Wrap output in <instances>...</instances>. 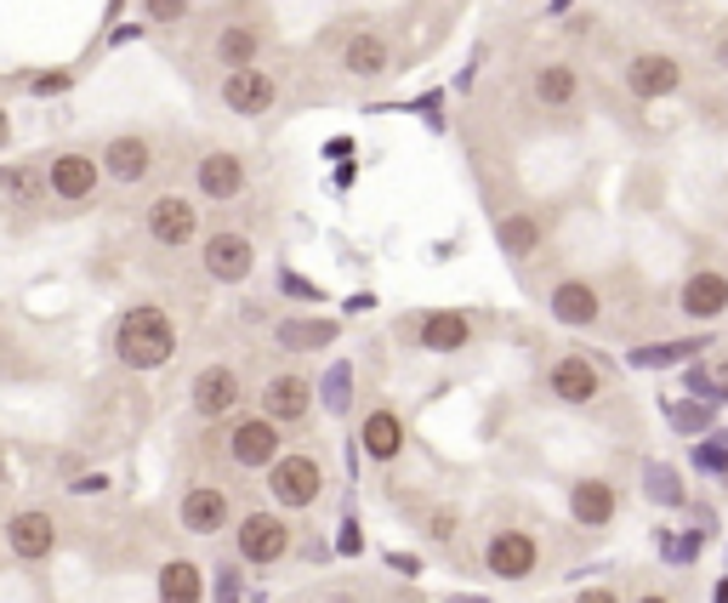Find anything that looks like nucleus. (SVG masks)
I'll return each mask as SVG.
<instances>
[{"mask_svg":"<svg viewBox=\"0 0 728 603\" xmlns=\"http://www.w3.org/2000/svg\"><path fill=\"white\" fill-rule=\"evenodd\" d=\"M160 603H206V569L194 558H171L160 564V581H155Z\"/></svg>","mask_w":728,"mask_h":603,"instance_id":"obj_28","label":"nucleus"},{"mask_svg":"<svg viewBox=\"0 0 728 603\" xmlns=\"http://www.w3.org/2000/svg\"><path fill=\"white\" fill-rule=\"evenodd\" d=\"M689 393H694V398H717V370L700 365V359H689Z\"/></svg>","mask_w":728,"mask_h":603,"instance_id":"obj_35","label":"nucleus"},{"mask_svg":"<svg viewBox=\"0 0 728 603\" xmlns=\"http://www.w3.org/2000/svg\"><path fill=\"white\" fill-rule=\"evenodd\" d=\"M694 467L700 472H717V479H728V433H712L694 444Z\"/></svg>","mask_w":728,"mask_h":603,"instance_id":"obj_33","label":"nucleus"},{"mask_svg":"<svg viewBox=\"0 0 728 603\" xmlns=\"http://www.w3.org/2000/svg\"><path fill=\"white\" fill-rule=\"evenodd\" d=\"M319 405L331 410V416H347L354 410V365L336 359L331 370H324V382H319Z\"/></svg>","mask_w":728,"mask_h":603,"instance_id":"obj_31","label":"nucleus"},{"mask_svg":"<svg viewBox=\"0 0 728 603\" xmlns=\"http://www.w3.org/2000/svg\"><path fill=\"white\" fill-rule=\"evenodd\" d=\"M97 183H103V165H97L91 155H81V148H63V155L46 160V194L63 199V206H81V199H91Z\"/></svg>","mask_w":728,"mask_h":603,"instance_id":"obj_8","label":"nucleus"},{"mask_svg":"<svg viewBox=\"0 0 728 603\" xmlns=\"http://www.w3.org/2000/svg\"><path fill=\"white\" fill-rule=\"evenodd\" d=\"M114 359L125 370H165L171 359H177V324H171L165 308H155V302H137V308H125L120 324H114Z\"/></svg>","mask_w":728,"mask_h":603,"instance_id":"obj_1","label":"nucleus"},{"mask_svg":"<svg viewBox=\"0 0 728 603\" xmlns=\"http://www.w3.org/2000/svg\"><path fill=\"white\" fill-rule=\"evenodd\" d=\"M40 188H46L40 165H0V194H7V199H35Z\"/></svg>","mask_w":728,"mask_h":603,"instance_id":"obj_32","label":"nucleus"},{"mask_svg":"<svg viewBox=\"0 0 728 603\" xmlns=\"http://www.w3.org/2000/svg\"><path fill=\"white\" fill-rule=\"evenodd\" d=\"M700 347H712V331H706V336H683V342H655V347H638V354H632V365H643V370H661V365H689V359H700Z\"/></svg>","mask_w":728,"mask_h":603,"instance_id":"obj_30","label":"nucleus"},{"mask_svg":"<svg viewBox=\"0 0 728 603\" xmlns=\"http://www.w3.org/2000/svg\"><path fill=\"white\" fill-rule=\"evenodd\" d=\"M677 313L689 324H717L728 313V273L723 268H694L677 291Z\"/></svg>","mask_w":728,"mask_h":603,"instance_id":"obj_13","label":"nucleus"},{"mask_svg":"<svg viewBox=\"0 0 728 603\" xmlns=\"http://www.w3.org/2000/svg\"><path fill=\"white\" fill-rule=\"evenodd\" d=\"M229 518H234V501L222 484H188L183 501H177V524L188 536H222Z\"/></svg>","mask_w":728,"mask_h":603,"instance_id":"obj_14","label":"nucleus"},{"mask_svg":"<svg viewBox=\"0 0 728 603\" xmlns=\"http://www.w3.org/2000/svg\"><path fill=\"white\" fill-rule=\"evenodd\" d=\"M285 456V427L273 421V416H239L229 427V462L245 467V472H268L273 462Z\"/></svg>","mask_w":728,"mask_h":603,"instance_id":"obj_3","label":"nucleus"},{"mask_svg":"<svg viewBox=\"0 0 728 603\" xmlns=\"http://www.w3.org/2000/svg\"><path fill=\"white\" fill-rule=\"evenodd\" d=\"M671 427H677V433H700V427H706V398H700V405H677Z\"/></svg>","mask_w":728,"mask_h":603,"instance_id":"obj_37","label":"nucleus"},{"mask_svg":"<svg viewBox=\"0 0 728 603\" xmlns=\"http://www.w3.org/2000/svg\"><path fill=\"white\" fill-rule=\"evenodd\" d=\"M427 536H433V541H449V536H456V513L439 507L433 518H427Z\"/></svg>","mask_w":728,"mask_h":603,"instance_id":"obj_38","label":"nucleus"},{"mask_svg":"<svg viewBox=\"0 0 728 603\" xmlns=\"http://www.w3.org/2000/svg\"><path fill=\"white\" fill-rule=\"evenodd\" d=\"M643 501L649 507H666V513H677V507H689V484H683V472H677L671 462H643Z\"/></svg>","mask_w":728,"mask_h":603,"instance_id":"obj_29","label":"nucleus"},{"mask_svg":"<svg viewBox=\"0 0 728 603\" xmlns=\"http://www.w3.org/2000/svg\"><path fill=\"white\" fill-rule=\"evenodd\" d=\"M97 165H103V177H109L114 188H137L148 171H155V143H148L143 132H120V137L103 143Z\"/></svg>","mask_w":728,"mask_h":603,"instance_id":"obj_12","label":"nucleus"},{"mask_svg":"<svg viewBox=\"0 0 728 603\" xmlns=\"http://www.w3.org/2000/svg\"><path fill=\"white\" fill-rule=\"evenodd\" d=\"M717 398H728V359L717 365Z\"/></svg>","mask_w":728,"mask_h":603,"instance_id":"obj_42","label":"nucleus"},{"mask_svg":"<svg viewBox=\"0 0 728 603\" xmlns=\"http://www.w3.org/2000/svg\"><path fill=\"white\" fill-rule=\"evenodd\" d=\"M575 603H626L615 587H581V592H575Z\"/></svg>","mask_w":728,"mask_h":603,"instance_id":"obj_40","label":"nucleus"},{"mask_svg":"<svg viewBox=\"0 0 728 603\" xmlns=\"http://www.w3.org/2000/svg\"><path fill=\"white\" fill-rule=\"evenodd\" d=\"M359 450L370 462H398L405 456V416H398L393 405H370L365 421H359Z\"/></svg>","mask_w":728,"mask_h":603,"instance_id":"obj_20","label":"nucleus"},{"mask_svg":"<svg viewBox=\"0 0 728 603\" xmlns=\"http://www.w3.org/2000/svg\"><path fill=\"white\" fill-rule=\"evenodd\" d=\"M661 7H683V0H661Z\"/></svg>","mask_w":728,"mask_h":603,"instance_id":"obj_45","label":"nucleus"},{"mask_svg":"<svg viewBox=\"0 0 728 603\" xmlns=\"http://www.w3.org/2000/svg\"><path fill=\"white\" fill-rule=\"evenodd\" d=\"M7 137H12V120H7V109H0V148H7Z\"/></svg>","mask_w":728,"mask_h":603,"instance_id":"obj_43","label":"nucleus"},{"mask_svg":"<svg viewBox=\"0 0 728 603\" xmlns=\"http://www.w3.org/2000/svg\"><path fill=\"white\" fill-rule=\"evenodd\" d=\"M234 552H239V564H250V569L280 564L291 552V524L280 513H245L239 530H234Z\"/></svg>","mask_w":728,"mask_h":603,"instance_id":"obj_4","label":"nucleus"},{"mask_svg":"<svg viewBox=\"0 0 728 603\" xmlns=\"http://www.w3.org/2000/svg\"><path fill=\"white\" fill-rule=\"evenodd\" d=\"M530 91H535L541 109H575V103H581V69H575V63H541Z\"/></svg>","mask_w":728,"mask_h":603,"instance_id":"obj_27","label":"nucleus"},{"mask_svg":"<svg viewBox=\"0 0 728 603\" xmlns=\"http://www.w3.org/2000/svg\"><path fill=\"white\" fill-rule=\"evenodd\" d=\"M626 91L638 97V103H661V97H677L683 91V63H677L671 52H638L632 63H626Z\"/></svg>","mask_w":728,"mask_h":603,"instance_id":"obj_10","label":"nucleus"},{"mask_svg":"<svg viewBox=\"0 0 728 603\" xmlns=\"http://www.w3.org/2000/svg\"><path fill=\"white\" fill-rule=\"evenodd\" d=\"M199 268H206V280H217V285H245V280H250V268H257V245H250L245 234H234V229L206 234Z\"/></svg>","mask_w":728,"mask_h":603,"instance_id":"obj_9","label":"nucleus"},{"mask_svg":"<svg viewBox=\"0 0 728 603\" xmlns=\"http://www.w3.org/2000/svg\"><path fill=\"white\" fill-rule=\"evenodd\" d=\"M546 393L569 410H587V405H597V393H604V370H597L587 354H558L546 365Z\"/></svg>","mask_w":728,"mask_h":603,"instance_id":"obj_5","label":"nucleus"},{"mask_svg":"<svg viewBox=\"0 0 728 603\" xmlns=\"http://www.w3.org/2000/svg\"><path fill=\"white\" fill-rule=\"evenodd\" d=\"M262 416H273L280 427H303L313 416V382L296 370H280L262 382Z\"/></svg>","mask_w":728,"mask_h":603,"instance_id":"obj_18","label":"nucleus"},{"mask_svg":"<svg viewBox=\"0 0 728 603\" xmlns=\"http://www.w3.org/2000/svg\"><path fill=\"white\" fill-rule=\"evenodd\" d=\"M546 308H552V319H558L564 331H592V324L604 319V291H597L592 280H558L546 291Z\"/></svg>","mask_w":728,"mask_h":603,"instance_id":"obj_17","label":"nucleus"},{"mask_svg":"<svg viewBox=\"0 0 728 603\" xmlns=\"http://www.w3.org/2000/svg\"><path fill=\"white\" fill-rule=\"evenodd\" d=\"M273 97H280V86H273V74L257 63V69H229L222 74V109L239 114V120H257L273 109Z\"/></svg>","mask_w":728,"mask_h":603,"instance_id":"obj_16","label":"nucleus"},{"mask_svg":"<svg viewBox=\"0 0 728 603\" xmlns=\"http://www.w3.org/2000/svg\"><path fill=\"white\" fill-rule=\"evenodd\" d=\"M143 229H148V239H155V245L183 250V245L199 239V211H194V199H183V194H160V199H148Z\"/></svg>","mask_w":728,"mask_h":603,"instance_id":"obj_6","label":"nucleus"},{"mask_svg":"<svg viewBox=\"0 0 728 603\" xmlns=\"http://www.w3.org/2000/svg\"><path fill=\"white\" fill-rule=\"evenodd\" d=\"M194 0H143V17L148 23H183Z\"/></svg>","mask_w":728,"mask_h":603,"instance_id":"obj_34","label":"nucleus"},{"mask_svg":"<svg viewBox=\"0 0 728 603\" xmlns=\"http://www.w3.org/2000/svg\"><path fill=\"white\" fill-rule=\"evenodd\" d=\"M239 398H245V382H239V370L234 365H206L188 382V405L199 421H222V416H234L239 410Z\"/></svg>","mask_w":728,"mask_h":603,"instance_id":"obj_7","label":"nucleus"},{"mask_svg":"<svg viewBox=\"0 0 728 603\" xmlns=\"http://www.w3.org/2000/svg\"><path fill=\"white\" fill-rule=\"evenodd\" d=\"M69 86H74V74H69V69H46L40 81H29L35 97H58V91H69Z\"/></svg>","mask_w":728,"mask_h":603,"instance_id":"obj_36","label":"nucleus"},{"mask_svg":"<svg viewBox=\"0 0 728 603\" xmlns=\"http://www.w3.org/2000/svg\"><path fill=\"white\" fill-rule=\"evenodd\" d=\"M331 603H354V598H331Z\"/></svg>","mask_w":728,"mask_h":603,"instance_id":"obj_46","label":"nucleus"},{"mask_svg":"<svg viewBox=\"0 0 728 603\" xmlns=\"http://www.w3.org/2000/svg\"><path fill=\"white\" fill-rule=\"evenodd\" d=\"M262 46H268V35L257 29V23H222L217 40H211V52H217L222 69H257Z\"/></svg>","mask_w":728,"mask_h":603,"instance_id":"obj_24","label":"nucleus"},{"mask_svg":"<svg viewBox=\"0 0 728 603\" xmlns=\"http://www.w3.org/2000/svg\"><path fill=\"white\" fill-rule=\"evenodd\" d=\"M7 552L17 564H46L58 552V518L46 507H23L7 518Z\"/></svg>","mask_w":728,"mask_h":603,"instance_id":"obj_11","label":"nucleus"},{"mask_svg":"<svg viewBox=\"0 0 728 603\" xmlns=\"http://www.w3.org/2000/svg\"><path fill=\"white\" fill-rule=\"evenodd\" d=\"M342 336V324L336 319H313V313H291L273 324V347H285V354H319V347H331Z\"/></svg>","mask_w":728,"mask_h":603,"instance_id":"obj_22","label":"nucleus"},{"mask_svg":"<svg viewBox=\"0 0 728 603\" xmlns=\"http://www.w3.org/2000/svg\"><path fill=\"white\" fill-rule=\"evenodd\" d=\"M421 347L427 354H461V347H472V319L461 308H433L421 319Z\"/></svg>","mask_w":728,"mask_h":603,"instance_id":"obj_25","label":"nucleus"},{"mask_svg":"<svg viewBox=\"0 0 728 603\" xmlns=\"http://www.w3.org/2000/svg\"><path fill=\"white\" fill-rule=\"evenodd\" d=\"M268 495H273V507H280V513H308V507H319V495H324V467H319V456H308V450H285V456L268 467Z\"/></svg>","mask_w":728,"mask_h":603,"instance_id":"obj_2","label":"nucleus"},{"mask_svg":"<svg viewBox=\"0 0 728 603\" xmlns=\"http://www.w3.org/2000/svg\"><path fill=\"white\" fill-rule=\"evenodd\" d=\"M541 239H546V229H541L535 211H507V217H495V245H501V257L530 262L535 250H541Z\"/></svg>","mask_w":728,"mask_h":603,"instance_id":"obj_26","label":"nucleus"},{"mask_svg":"<svg viewBox=\"0 0 728 603\" xmlns=\"http://www.w3.org/2000/svg\"><path fill=\"white\" fill-rule=\"evenodd\" d=\"M638 603H671V598H666V592H643Z\"/></svg>","mask_w":728,"mask_h":603,"instance_id":"obj_44","label":"nucleus"},{"mask_svg":"<svg viewBox=\"0 0 728 603\" xmlns=\"http://www.w3.org/2000/svg\"><path fill=\"white\" fill-rule=\"evenodd\" d=\"M615 513H620V490H615V479H575L569 484V518L581 524V530H604V524H615Z\"/></svg>","mask_w":728,"mask_h":603,"instance_id":"obj_19","label":"nucleus"},{"mask_svg":"<svg viewBox=\"0 0 728 603\" xmlns=\"http://www.w3.org/2000/svg\"><path fill=\"white\" fill-rule=\"evenodd\" d=\"M342 69L354 74V81H382V74L393 69V46H387V35H375V29L347 35V46H342Z\"/></svg>","mask_w":728,"mask_h":603,"instance_id":"obj_23","label":"nucleus"},{"mask_svg":"<svg viewBox=\"0 0 728 603\" xmlns=\"http://www.w3.org/2000/svg\"><path fill=\"white\" fill-rule=\"evenodd\" d=\"M245 183H250V171H245V160L234 155V148H211V155L194 165V188L206 199H239Z\"/></svg>","mask_w":728,"mask_h":603,"instance_id":"obj_21","label":"nucleus"},{"mask_svg":"<svg viewBox=\"0 0 728 603\" xmlns=\"http://www.w3.org/2000/svg\"><path fill=\"white\" fill-rule=\"evenodd\" d=\"M69 490L74 495H97V490H109V472H86V479H74Z\"/></svg>","mask_w":728,"mask_h":603,"instance_id":"obj_41","label":"nucleus"},{"mask_svg":"<svg viewBox=\"0 0 728 603\" xmlns=\"http://www.w3.org/2000/svg\"><path fill=\"white\" fill-rule=\"evenodd\" d=\"M449 603H472V598H449Z\"/></svg>","mask_w":728,"mask_h":603,"instance_id":"obj_47","label":"nucleus"},{"mask_svg":"<svg viewBox=\"0 0 728 603\" xmlns=\"http://www.w3.org/2000/svg\"><path fill=\"white\" fill-rule=\"evenodd\" d=\"M280 285H285L291 296H308V302H319V285H308V280H303V273H291V268L280 273Z\"/></svg>","mask_w":728,"mask_h":603,"instance_id":"obj_39","label":"nucleus"},{"mask_svg":"<svg viewBox=\"0 0 728 603\" xmlns=\"http://www.w3.org/2000/svg\"><path fill=\"white\" fill-rule=\"evenodd\" d=\"M535 564H541V541L530 530H495L484 546V569L495 581H523V575H535Z\"/></svg>","mask_w":728,"mask_h":603,"instance_id":"obj_15","label":"nucleus"}]
</instances>
